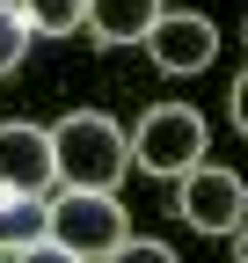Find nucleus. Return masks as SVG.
Segmentation results:
<instances>
[{
    "label": "nucleus",
    "instance_id": "f257e3e1",
    "mask_svg": "<svg viewBox=\"0 0 248 263\" xmlns=\"http://www.w3.org/2000/svg\"><path fill=\"white\" fill-rule=\"evenodd\" d=\"M132 154H124V124L102 110H73L51 124V176L58 190H117Z\"/></svg>",
    "mask_w": 248,
    "mask_h": 263
},
{
    "label": "nucleus",
    "instance_id": "f03ea898",
    "mask_svg": "<svg viewBox=\"0 0 248 263\" xmlns=\"http://www.w3.org/2000/svg\"><path fill=\"white\" fill-rule=\"evenodd\" d=\"M124 234H132V219H124V205L110 190H51L44 197V241L66 249V256H80V263L110 256Z\"/></svg>",
    "mask_w": 248,
    "mask_h": 263
},
{
    "label": "nucleus",
    "instance_id": "7ed1b4c3",
    "mask_svg": "<svg viewBox=\"0 0 248 263\" xmlns=\"http://www.w3.org/2000/svg\"><path fill=\"white\" fill-rule=\"evenodd\" d=\"M204 146H212V124H204L190 103H153V110L139 117V132L124 139V154H132L146 176H168V183H175L182 168H197Z\"/></svg>",
    "mask_w": 248,
    "mask_h": 263
},
{
    "label": "nucleus",
    "instance_id": "20e7f679",
    "mask_svg": "<svg viewBox=\"0 0 248 263\" xmlns=\"http://www.w3.org/2000/svg\"><path fill=\"white\" fill-rule=\"evenodd\" d=\"M175 212L197 227V234H241L248 219V190L226 161H197V168L175 176Z\"/></svg>",
    "mask_w": 248,
    "mask_h": 263
},
{
    "label": "nucleus",
    "instance_id": "39448f33",
    "mask_svg": "<svg viewBox=\"0 0 248 263\" xmlns=\"http://www.w3.org/2000/svg\"><path fill=\"white\" fill-rule=\"evenodd\" d=\"M51 132L44 124H0V197H51Z\"/></svg>",
    "mask_w": 248,
    "mask_h": 263
},
{
    "label": "nucleus",
    "instance_id": "423d86ee",
    "mask_svg": "<svg viewBox=\"0 0 248 263\" xmlns=\"http://www.w3.org/2000/svg\"><path fill=\"white\" fill-rule=\"evenodd\" d=\"M146 51H153L161 73H204V66L219 59V29L204 15H161L146 29Z\"/></svg>",
    "mask_w": 248,
    "mask_h": 263
},
{
    "label": "nucleus",
    "instance_id": "0eeeda50",
    "mask_svg": "<svg viewBox=\"0 0 248 263\" xmlns=\"http://www.w3.org/2000/svg\"><path fill=\"white\" fill-rule=\"evenodd\" d=\"M161 15H168L161 0H88L80 29H95L102 44H146V29L161 22Z\"/></svg>",
    "mask_w": 248,
    "mask_h": 263
},
{
    "label": "nucleus",
    "instance_id": "6e6552de",
    "mask_svg": "<svg viewBox=\"0 0 248 263\" xmlns=\"http://www.w3.org/2000/svg\"><path fill=\"white\" fill-rule=\"evenodd\" d=\"M44 241V197H0V256H22Z\"/></svg>",
    "mask_w": 248,
    "mask_h": 263
},
{
    "label": "nucleus",
    "instance_id": "1a4fd4ad",
    "mask_svg": "<svg viewBox=\"0 0 248 263\" xmlns=\"http://www.w3.org/2000/svg\"><path fill=\"white\" fill-rule=\"evenodd\" d=\"M15 15L29 37H73L80 15H88V0H15Z\"/></svg>",
    "mask_w": 248,
    "mask_h": 263
},
{
    "label": "nucleus",
    "instance_id": "9d476101",
    "mask_svg": "<svg viewBox=\"0 0 248 263\" xmlns=\"http://www.w3.org/2000/svg\"><path fill=\"white\" fill-rule=\"evenodd\" d=\"M102 263H175V249H168V241H146V234H124Z\"/></svg>",
    "mask_w": 248,
    "mask_h": 263
},
{
    "label": "nucleus",
    "instance_id": "9b49d317",
    "mask_svg": "<svg viewBox=\"0 0 248 263\" xmlns=\"http://www.w3.org/2000/svg\"><path fill=\"white\" fill-rule=\"evenodd\" d=\"M22 51H29L22 15H15V8H0V73H15V66H22Z\"/></svg>",
    "mask_w": 248,
    "mask_h": 263
},
{
    "label": "nucleus",
    "instance_id": "f8f14e48",
    "mask_svg": "<svg viewBox=\"0 0 248 263\" xmlns=\"http://www.w3.org/2000/svg\"><path fill=\"white\" fill-rule=\"evenodd\" d=\"M15 263H80V256H66V249H51V241H37V249H22Z\"/></svg>",
    "mask_w": 248,
    "mask_h": 263
},
{
    "label": "nucleus",
    "instance_id": "ddd939ff",
    "mask_svg": "<svg viewBox=\"0 0 248 263\" xmlns=\"http://www.w3.org/2000/svg\"><path fill=\"white\" fill-rule=\"evenodd\" d=\"M0 8H15V0H0Z\"/></svg>",
    "mask_w": 248,
    "mask_h": 263
}]
</instances>
